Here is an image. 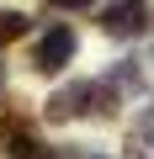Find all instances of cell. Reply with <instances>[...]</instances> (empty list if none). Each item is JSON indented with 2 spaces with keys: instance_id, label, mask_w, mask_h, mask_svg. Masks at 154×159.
Returning <instances> with one entry per match:
<instances>
[{
  "instance_id": "obj_5",
  "label": "cell",
  "mask_w": 154,
  "mask_h": 159,
  "mask_svg": "<svg viewBox=\"0 0 154 159\" xmlns=\"http://www.w3.org/2000/svg\"><path fill=\"white\" fill-rule=\"evenodd\" d=\"M53 6H64V11H85L91 0H53Z\"/></svg>"
},
{
  "instance_id": "obj_2",
  "label": "cell",
  "mask_w": 154,
  "mask_h": 159,
  "mask_svg": "<svg viewBox=\"0 0 154 159\" xmlns=\"http://www.w3.org/2000/svg\"><path fill=\"white\" fill-rule=\"evenodd\" d=\"M74 58V27H48L32 48V69L37 74H58L64 64Z\"/></svg>"
},
{
  "instance_id": "obj_4",
  "label": "cell",
  "mask_w": 154,
  "mask_h": 159,
  "mask_svg": "<svg viewBox=\"0 0 154 159\" xmlns=\"http://www.w3.org/2000/svg\"><path fill=\"white\" fill-rule=\"evenodd\" d=\"M21 32H27V16L21 11H0V43H16Z\"/></svg>"
},
{
  "instance_id": "obj_1",
  "label": "cell",
  "mask_w": 154,
  "mask_h": 159,
  "mask_svg": "<svg viewBox=\"0 0 154 159\" xmlns=\"http://www.w3.org/2000/svg\"><path fill=\"white\" fill-rule=\"evenodd\" d=\"M149 21H154V11H149V0H112V6L101 11V27H106V37H143L149 32Z\"/></svg>"
},
{
  "instance_id": "obj_3",
  "label": "cell",
  "mask_w": 154,
  "mask_h": 159,
  "mask_svg": "<svg viewBox=\"0 0 154 159\" xmlns=\"http://www.w3.org/2000/svg\"><path fill=\"white\" fill-rule=\"evenodd\" d=\"M96 96H101V85H69V90H58V96L48 101V117H53V122H69V117L91 111Z\"/></svg>"
}]
</instances>
